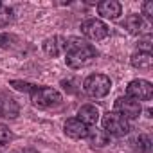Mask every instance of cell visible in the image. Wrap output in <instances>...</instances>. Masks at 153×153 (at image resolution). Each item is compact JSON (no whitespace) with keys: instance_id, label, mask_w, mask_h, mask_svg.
<instances>
[{"instance_id":"cell-1","label":"cell","mask_w":153,"mask_h":153,"mask_svg":"<svg viewBox=\"0 0 153 153\" xmlns=\"http://www.w3.org/2000/svg\"><path fill=\"white\" fill-rule=\"evenodd\" d=\"M96 47L87 43L81 38H68L65 45V63L70 68H81L87 67L96 58Z\"/></svg>"},{"instance_id":"cell-2","label":"cell","mask_w":153,"mask_h":153,"mask_svg":"<svg viewBox=\"0 0 153 153\" xmlns=\"http://www.w3.org/2000/svg\"><path fill=\"white\" fill-rule=\"evenodd\" d=\"M83 88H85L87 96H90L94 99H101L110 92L112 81L106 74H90L83 83Z\"/></svg>"},{"instance_id":"cell-3","label":"cell","mask_w":153,"mask_h":153,"mask_svg":"<svg viewBox=\"0 0 153 153\" xmlns=\"http://www.w3.org/2000/svg\"><path fill=\"white\" fill-rule=\"evenodd\" d=\"M31 101L38 108H51L61 103V94L52 87H34L31 90Z\"/></svg>"},{"instance_id":"cell-4","label":"cell","mask_w":153,"mask_h":153,"mask_svg":"<svg viewBox=\"0 0 153 153\" xmlns=\"http://www.w3.org/2000/svg\"><path fill=\"white\" fill-rule=\"evenodd\" d=\"M103 130L114 137H124L130 131V123L117 112H106L103 115Z\"/></svg>"},{"instance_id":"cell-5","label":"cell","mask_w":153,"mask_h":153,"mask_svg":"<svg viewBox=\"0 0 153 153\" xmlns=\"http://www.w3.org/2000/svg\"><path fill=\"white\" fill-rule=\"evenodd\" d=\"M81 33L88 38V40H94V42H99L103 38L108 36V25L99 20V18H88L81 24Z\"/></svg>"},{"instance_id":"cell-6","label":"cell","mask_w":153,"mask_h":153,"mask_svg":"<svg viewBox=\"0 0 153 153\" xmlns=\"http://www.w3.org/2000/svg\"><path fill=\"white\" fill-rule=\"evenodd\" d=\"M126 96L135 101H149L153 97V87L146 79H133L126 87Z\"/></svg>"},{"instance_id":"cell-7","label":"cell","mask_w":153,"mask_h":153,"mask_svg":"<svg viewBox=\"0 0 153 153\" xmlns=\"http://www.w3.org/2000/svg\"><path fill=\"white\" fill-rule=\"evenodd\" d=\"M114 106H115L114 112L121 114L124 119H137V117L140 115V112H142L140 103L135 101V99H131V97H128V96H124V97H117L115 103H114Z\"/></svg>"},{"instance_id":"cell-8","label":"cell","mask_w":153,"mask_h":153,"mask_svg":"<svg viewBox=\"0 0 153 153\" xmlns=\"http://www.w3.org/2000/svg\"><path fill=\"white\" fill-rule=\"evenodd\" d=\"M67 137L70 139H87V133H88V126H85L78 117H72V119H67L65 121V126H63Z\"/></svg>"},{"instance_id":"cell-9","label":"cell","mask_w":153,"mask_h":153,"mask_svg":"<svg viewBox=\"0 0 153 153\" xmlns=\"http://www.w3.org/2000/svg\"><path fill=\"white\" fill-rule=\"evenodd\" d=\"M97 13L103 18H110V20H117L123 13V6L117 0H103L97 4Z\"/></svg>"},{"instance_id":"cell-10","label":"cell","mask_w":153,"mask_h":153,"mask_svg":"<svg viewBox=\"0 0 153 153\" xmlns=\"http://www.w3.org/2000/svg\"><path fill=\"white\" fill-rule=\"evenodd\" d=\"M20 114V106L16 103V99H13L11 96H2L0 97V115L6 119H15Z\"/></svg>"},{"instance_id":"cell-11","label":"cell","mask_w":153,"mask_h":153,"mask_svg":"<svg viewBox=\"0 0 153 153\" xmlns=\"http://www.w3.org/2000/svg\"><path fill=\"white\" fill-rule=\"evenodd\" d=\"M65 45H67V40L61 38V36H52V38H47L43 42V51L47 56H59L61 52H65Z\"/></svg>"},{"instance_id":"cell-12","label":"cell","mask_w":153,"mask_h":153,"mask_svg":"<svg viewBox=\"0 0 153 153\" xmlns=\"http://www.w3.org/2000/svg\"><path fill=\"white\" fill-rule=\"evenodd\" d=\"M78 119L85 124V126H96L97 119H99V110L96 105H83L78 110Z\"/></svg>"},{"instance_id":"cell-13","label":"cell","mask_w":153,"mask_h":153,"mask_svg":"<svg viewBox=\"0 0 153 153\" xmlns=\"http://www.w3.org/2000/svg\"><path fill=\"white\" fill-rule=\"evenodd\" d=\"M87 139H88V142H90L92 148H105V146L110 142V135H108L105 130L97 128V126H94L92 130H88Z\"/></svg>"},{"instance_id":"cell-14","label":"cell","mask_w":153,"mask_h":153,"mask_svg":"<svg viewBox=\"0 0 153 153\" xmlns=\"http://www.w3.org/2000/svg\"><path fill=\"white\" fill-rule=\"evenodd\" d=\"M131 65L135 68H140V70H149L151 65H153V56L151 52H142V51H137L131 54Z\"/></svg>"},{"instance_id":"cell-15","label":"cell","mask_w":153,"mask_h":153,"mask_svg":"<svg viewBox=\"0 0 153 153\" xmlns=\"http://www.w3.org/2000/svg\"><path fill=\"white\" fill-rule=\"evenodd\" d=\"M130 148L133 149V153H148L151 149V140L148 135L144 133H139L135 137H131L130 140Z\"/></svg>"},{"instance_id":"cell-16","label":"cell","mask_w":153,"mask_h":153,"mask_svg":"<svg viewBox=\"0 0 153 153\" xmlns=\"http://www.w3.org/2000/svg\"><path fill=\"white\" fill-rule=\"evenodd\" d=\"M124 27L130 34H139L142 29V16L140 15H128L124 18Z\"/></svg>"},{"instance_id":"cell-17","label":"cell","mask_w":153,"mask_h":153,"mask_svg":"<svg viewBox=\"0 0 153 153\" xmlns=\"http://www.w3.org/2000/svg\"><path fill=\"white\" fill-rule=\"evenodd\" d=\"M13 22V9L11 7H0V27H6Z\"/></svg>"},{"instance_id":"cell-18","label":"cell","mask_w":153,"mask_h":153,"mask_svg":"<svg viewBox=\"0 0 153 153\" xmlns=\"http://www.w3.org/2000/svg\"><path fill=\"white\" fill-rule=\"evenodd\" d=\"M13 140V131L9 130V126L0 124V146H6Z\"/></svg>"},{"instance_id":"cell-19","label":"cell","mask_w":153,"mask_h":153,"mask_svg":"<svg viewBox=\"0 0 153 153\" xmlns=\"http://www.w3.org/2000/svg\"><path fill=\"white\" fill-rule=\"evenodd\" d=\"M151 42H153L151 34H144V36H140V38H139V43H137L139 51H142V52H149V49H151V45H153Z\"/></svg>"},{"instance_id":"cell-20","label":"cell","mask_w":153,"mask_h":153,"mask_svg":"<svg viewBox=\"0 0 153 153\" xmlns=\"http://www.w3.org/2000/svg\"><path fill=\"white\" fill-rule=\"evenodd\" d=\"M11 87L16 88V90H20V92H31L34 88V85H31L27 81H18V79H13L11 81Z\"/></svg>"},{"instance_id":"cell-21","label":"cell","mask_w":153,"mask_h":153,"mask_svg":"<svg viewBox=\"0 0 153 153\" xmlns=\"http://www.w3.org/2000/svg\"><path fill=\"white\" fill-rule=\"evenodd\" d=\"M142 15H146L148 18H153V0H148V2L142 4Z\"/></svg>"},{"instance_id":"cell-22","label":"cell","mask_w":153,"mask_h":153,"mask_svg":"<svg viewBox=\"0 0 153 153\" xmlns=\"http://www.w3.org/2000/svg\"><path fill=\"white\" fill-rule=\"evenodd\" d=\"M9 42H11L9 34H0V47H7Z\"/></svg>"},{"instance_id":"cell-23","label":"cell","mask_w":153,"mask_h":153,"mask_svg":"<svg viewBox=\"0 0 153 153\" xmlns=\"http://www.w3.org/2000/svg\"><path fill=\"white\" fill-rule=\"evenodd\" d=\"M0 7H2V2H0Z\"/></svg>"}]
</instances>
